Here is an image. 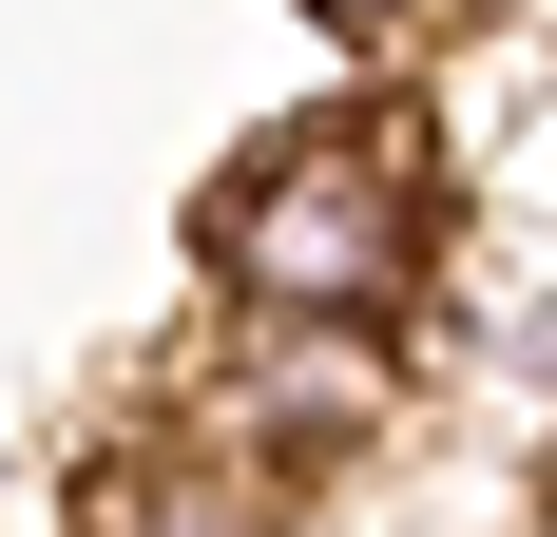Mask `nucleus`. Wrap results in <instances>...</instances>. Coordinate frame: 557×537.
<instances>
[{
	"instance_id": "1",
	"label": "nucleus",
	"mask_w": 557,
	"mask_h": 537,
	"mask_svg": "<svg viewBox=\"0 0 557 537\" xmlns=\"http://www.w3.org/2000/svg\"><path fill=\"white\" fill-rule=\"evenodd\" d=\"M212 288L231 326H385L423 288V192L366 135H288L212 192Z\"/></svg>"
},
{
	"instance_id": "2",
	"label": "nucleus",
	"mask_w": 557,
	"mask_h": 537,
	"mask_svg": "<svg viewBox=\"0 0 557 537\" xmlns=\"http://www.w3.org/2000/svg\"><path fill=\"white\" fill-rule=\"evenodd\" d=\"M385 326H250V365H231L212 403V461L231 480H308V461H346V441L385 423Z\"/></svg>"
},
{
	"instance_id": "3",
	"label": "nucleus",
	"mask_w": 557,
	"mask_h": 537,
	"mask_svg": "<svg viewBox=\"0 0 557 537\" xmlns=\"http://www.w3.org/2000/svg\"><path fill=\"white\" fill-rule=\"evenodd\" d=\"M97 537H270V519H250V480L212 461V480H115V499H97Z\"/></svg>"
},
{
	"instance_id": "4",
	"label": "nucleus",
	"mask_w": 557,
	"mask_h": 537,
	"mask_svg": "<svg viewBox=\"0 0 557 537\" xmlns=\"http://www.w3.org/2000/svg\"><path fill=\"white\" fill-rule=\"evenodd\" d=\"M308 20H346V39H404V20H423V0H308Z\"/></svg>"
}]
</instances>
